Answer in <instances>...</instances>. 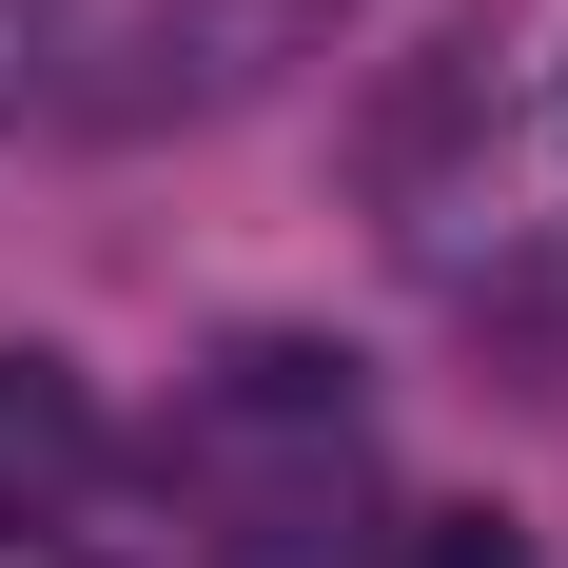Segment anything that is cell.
I'll return each instance as SVG.
<instances>
[{"mask_svg": "<svg viewBox=\"0 0 568 568\" xmlns=\"http://www.w3.org/2000/svg\"><path fill=\"white\" fill-rule=\"evenodd\" d=\"M334 20H353V0H138V20L59 79V118L118 138V158H138V138H216V118L275 99L294 59H334Z\"/></svg>", "mask_w": 568, "mask_h": 568, "instance_id": "1", "label": "cell"}, {"mask_svg": "<svg viewBox=\"0 0 568 568\" xmlns=\"http://www.w3.org/2000/svg\"><path fill=\"white\" fill-rule=\"evenodd\" d=\"M490 99H510V40L470 20V40H432V59L393 79V99L353 118V176H373V196L412 216V196H432V158H452V138H490Z\"/></svg>", "mask_w": 568, "mask_h": 568, "instance_id": "2", "label": "cell"}, {"mask_svg": "<svg viewBox=\"0 0 568 568\" xmlns=\"http://www.w3.org/2000/svg\"><path fill=\"white\" fill-rule=\"evenodd\" d=\"M59 79H79V0H0V138H20Z\"/></svg>", "mask_w": 568, "mask_h": 568, "instance_id": "4", "label": "cell"}, {"mask_svg": "<svg viewBox=\"0 0 568 568\" xmlns=\"http://www.w3.org/2000/svg\"><path fill=\"white\" fill-rule=\"evenodd\" d=\"M99 490V373L79 353H0V529H59Z\"/></svg>", "mask_w": 568, "mask_h": 568, "instance_id": "3", "label": "cell"}, {"mask_svg": "<svg viewBox=\"0 0 568 568\" xmlns=\"http://www.w3.org/2000/svg\"><path fill=\"white\" fill-rule=\"evenodd\" d=\"M412 568H549V549H529L510 510H432V529H412Z\"/></svg>", "mask_w": 568, "mask_h": 568, "instance_id": "5", "label": "cell"}]
</instances>
